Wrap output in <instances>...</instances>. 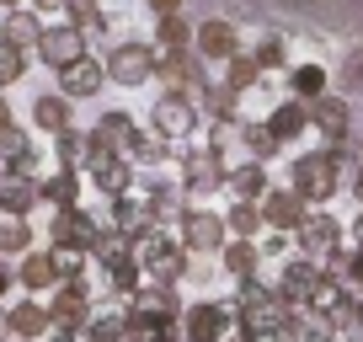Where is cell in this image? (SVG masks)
<instances>
[{"mask_svg": "<svg viewBox=\"0 0 363 342\" xmlns=\"http://www.w3.org/2000/svg\"><path fill=\"white\" fill-rule=\"evenodd\" d=\"M0 251L6 257H27L33 251V230H27L22 214H0Z\"/></svg>", "mask_w": 363, "mask_h": 342, "instance_id": "34", "label": "cell"}, {"mask_svg": "<svg viewBox=\"0 0 363 342\" xmlns=\"http://www.w3.org/2000/svg\"><path fill=\"white\" fill-rule=\"evenodd\" d=\"M257 209H262V225H267L272 236H294V230L305 225V214H310L305 198H299L294 187H278V182H272V193L262 198Z\"/></svg>", "mask_w": 363, "mask_h": 342, "instance_id": "12", "label": "cell"}, {"mask_svg": "<svg viewBox=\"0 0 363 342\" xmlns=\"http://www.w3.org/2000/svg\"><path fill=\"white\" fill-rule=\"evenodd\" d=\"M347 187H352V198H358V209H363V166H358V171L347 177Z\"/></svg>", "mask_w": 363, "mask_h": 342, "instance_id": "45", "label": "cell"}, {"mask_svg": "<svg viewBox=\"0 0 363 342\" xmlns=\"http://www.w3.org/2000/svg\"><path fill=\"white\" fill-rule=\"evenodd\" d=\"M230 331H240V326L225 299H187V310H182V337L187 342H225Z\"/></svg>", "mask_w": 363, "mask_h": 342, "instance_id": "5", "label": "cell"}, {"mask_svg": "<svg viewBox=\"0 0 363 342\" xmlns=\"http://www.w3.org/2000/svg\"><path fill=\"white\" fill-rule=\"evenodd\" d=\"M358 150H363V134H358Z\"/></svg>", "mask_w": 363, "mask_h": 342, "instance_id": "48", "label": "cell"}, {"mask_svg": "<svg viewBox=\"0 0 363 342\" xmlns=\"http://www.w3.org/2000/svg\"><path fill=\"white\" fill-rule=\"evenodd\" d=\"M6 289H11V273H6V267H0V299H6Z\"/></svg>", "mask_w": 363, "mask_h": 342, "instance_id": "47", "label": "cell"}, {"mask_svg": "<svg viewBox=\"0 0 363 342\" xmlns=\"http://www.w3.org/2000/svg\"><path fill=\"white\" fill-rule=\"evenodd\" d=\"M91 155V134H75V128H65L59 134V166L65 171H80V160Z\"/></svg>", "mask_w": 363, "mask_h": 342, "instance_id": "37", "label": "cell"}, {"mask_svg": "<svg viewBox=\"0 0 363 342\" xmlns=\"http://www.w3.org/2000/svg\"><path fill=\"white\" fill-rule=\"evenodd\" d=\"M320 278H326V267H320V263H310V257H299V251H294V257H289V263L278 267V284H272V289L284 294V305H289V310H299V305H310V299H315Z\"/></svg>", "mask_w": 363, "mask_h": 342, "instance_id": "11", "label": "cell"}, {"mask_svg": "<svg viewBox=\"0 0 363 342\" xmlns=\"http://www.w3.org/2000/svg\"><path fill=\"white\" fill-rule=\"evenodd\" d=\"M225 187H230L235 198H246V204H262V198L272 193V177H267V166H262V160H246V166L230 171Z\"/></svg>", "mask_w": 363, "mask_h": 342, "instance_id": "26", "label": "cell"}, {"mask_svg": "<svg viewBox=\"0 0 363 342\" xmlns=\"http://www.w3.org/2000/svg\"><path fill=\"white\" fill-rule=\"evenodd\" d=\"M134 263L145 267V278H155V284H177L193 257H187V246H182L171 230H150V236L134 241Z\"/></svg>", "mask_w": 363, "mask_h": 342, "instance_id": "3", "label": "cell"}, {"mask_svg": "<svg viewBox=\"0 0 363 342\" xmlns=\"http://www.w3.org/2000/svg\"><path fill=\"white\" fill-rule=\"evenodd\" d=\"M326 92H331L326 65H294L289 70V96H294V102H320Z\"/></svg>", "mask_w": 363, "mask_h": 342, "instance_id": "27", "label": "cell"}, {"mask_svg": "<svg viewBox=\"0 0 363 342\" xmlns=\"http://www.w3.org/2000/svg\"><path fill=\"white\" fill-rule=\"evenodd\" d=\"M107 214H113V230L118 236H128V241H139V236H150V198L145 193H123V198H113V209H107Z\"/></svg>", "mask_w": 363, "mask_h": 342, "instance_id": "19", "label": "cell"}, {"mask_svg": "<svg viewBox=\"0 0 363 342\" xmlns=\"http://www.w3.org/2000/svg\"><path fill=\"white\" fill-rule=\"evenodd\" d=\"M225 182H230V166H225L208 145H203V150H182V187H187V198H193V204H208Z\"/></svg>", "mask_w": 363, "mask_h": 342, "instance_id": "6", "label": "cell"}, {"mask_svg": "<svg viewBox=\"0 0 363 342\" xmlns=\"http://www.w3.org/2000/svg\"><path fill=\"white\" fill-rule=\"evenodd\" d=\"M38 177H27V171H0V214H27V209L38 204Z\"/></svg>", "mask_w": 363, "mask_h": 342, "instance_id": "21", "label": "cell"}, {"mask_svg": "<svg viewBox=\"0 0 363 342\" xmlns=\"http://www.w3.org/2000/svg\"><path fill=\"white\" fill-rule=\"evenodd\" d=\"M225 230H230V241H262V236H267V225H262V209L246 204V198H235V204L225 209Z\"/></svg>", "mask_w": 363, "mask_h": 342, "instance_id": "28", "label": "cell"}, {"mask_svg": "<svg viewBox=\"0 0 363 342\" xmlns=\"http://www.w3.org/2000/svg\"><path fill=\"white\" fill-rule=\"evenodd\" d=\"M107 225H96V219L86 214V209H54V225H48V236H54V251H96V241H102Z\"/></svg>", "mask_w": 363, "mask_h": 342, "instance_id": "10", "label": "cell"}, {"mask_svg": "<svg viewBox=\"0 0 363 342\" xmlns=\"http://www.w3.org/2000/svg\"><path fill=\"white\" fill-rule=\"evenodd\" d=\"M155 43H118L113 54H107V80H118V86H128V92H139V86H150L155 80Z\"/></svg>", "mask_w": 363, "mask_h": 342, "instance_id": "9", "label": "cell"}, {"mask_svg": "<svg viewBox=\"0 0 363 342\" xmlns=\"http://www.w3.org/2000/svg\"><path fill=\"white\" fill-rule=\"evenodd\" d=\"M219 267H225L235 284H246V278H262V246H257V241H225V251H219Z\"/></svg>", "mask_w": 363, "mask_h": 342, "instance_id": "24", "label": "cell"}, {"mask_svg": "<svg viewBox=\"0 0 363 342\" xmlns=\"http://www.w3.org/2000/svg\"><path fill=\"white\" fill-rule=\"evenodd\" d=\"M177 241L187 246V257H219V251H225V241H230L225 209L193 204L187 214H182V225H177Z\"/></svg>", "mask_w": 363, "mask_h": 342, "instance_id": "4", "label": "cell"}, {"mask_svg": "<svg viewBox=\"0 0 363 342\" xmlns=\"http://www.w3.org/2000/svg\"><path fill=\"white\" fill-rule=\"evenodd\" d=\"M225 86H230L235 96L257 92V86H262V70H257V59H251V54H235V59L225 65Z\"/></svg>", "mask_w": 363, "mask_h": 342, "instance_id": "35", "label": "cell"}, {"mask_svg": "<svg viewBox=\"0 0 363 342\" xmlns=\"http://www.w3.org/2000/svg\"><path fill=\"white\" fill-rule=\"evenodd\" d=\"M289 187H294L310 209H326L331 198L342 193L337 155H331V150H305V155H294V166H289Z\"/></svg>", "mask_w": 363, "mask_h": 342, "instance_id": "1", "label": "cell"}, {"mask_svg": "<svg viewBox=\"0 0 363 342\" xmlns=\"http://www.w3.org/2000/svg\"><path fill=\"white\" fill-rule=\"evenodd\" d=\"M240 139H246V160H262V166H267V160L284 150L278 139H272L267 123H251V118H240Z\"/></svg>", "mask_w": 363, "mask_h": 342, "instance_id": "32", "label": "cell"}, {"mask_svg": "<svg viewBox=\"0 0 363 342\" xmlns=\"http://www.w3.org/2000/svg\"><path fill=\"white\" fill-rule=\"evenodd\" d=\"M347 241H352V246L363 251V209H358V214H352V225H347Z\"/></svg>", "mask_w": 363, "mask_h": 342, "instance_id": "44", "label": "cell"}, {"mask_svg": "<svg viewBox=\"0 0 363 342\" xmlns=\"http://www.w3.org/2000/svg\"><path fill=\"white\" fill-rule=\"evenodd\" d=\"M0 342H11V310H0Z\"/></svg>", "mask_w": 363, "mask_h": 342, "instance_id": "46", "label": "cell"}, {"mask_svg": "<svg viewBox=\"0 0 363 342\" xmlns=\"http://www.w3.org/2000/svg\"><path fill=\"white\" fill-rule=\"evenodd\" d=\"M54 267H59V284H75L86 273V251H54Z\"/></svg>", "mask_w": 363, "mask_h": 342, "instance_id": "41", "label": "cell"}, {"mask_svg": "<svg viewBox=\"0 0 363 342\" xmlns=\"http://www.w3.org/2000/svg\"><path fill=\"white\" fill-rule=\"evenodd\" d=\"M48 321H54L59 331H86L91 326V294H86L80 278L54 289V299H48Z\"/></svg>", "mask_w": 363, "mask_h": 342, "instance_id": "15", "label": "cell"}, {"mask_svg": "<svg viewBox=\"0 0 363 342\" xmlns=\"http://www.w3.org/2000/svg\"><path fill=\"white\" fill-rule=\"evenodd\" d=\"M193 48H198V59H203V65H230V59L240 54V33L225 22V16H208V22H198Z\"/></svg>", "mask_w": 363, "mask_h": 342, "instance_id": "14", "label": "cell"}, {"mask_svg": "<svg viewBox=\"0 0 363 342\" xmlns=\"http://www.w3.org/2000/svg\"><path fill=\"white\" fill-rule=\"evenodd\" d=\"M251 59H257L262 75H272V70H284V75H289V48H284V38H272V33L251 48Z\"/></svg>", "mask_w": 363, "mask_h": 342, "instance_id": "36", "label": "cell"}, {"mask_svg": "<svg viewBox=\"0 0 363 342\" xmlns=\"http://www.w3.org/2000/svg\"><path fill=\"white\" fill-rule=\"evenodd\" d=\"M43 331H54V321H48V305H11V337L16 342H38Z\"/></svg>", "mask_w": 363, "mask_h": 342, "instance_id": "29", "label": "cell"}, {"mask_svg": "<svg viewBox=\"0 0 363 342\" xmlns=\"http://www.w3.org/2000/svg\"><path fill=\"white\" fill-rule=\"evenodd\" d=\"M33 123L59 139L69 128V96H38V102H33Z\"/></svg>", "mask_w": 363, "mask_h": 342, "instance_id": "33", "label": "cell"}, {"mask_svg": "<svg viewBox=\"0 0 363 342\" xmlns=\"http://www.w3.org/2000/svg\"><path fill=\"white\" fill-rule=\"evenodd\" d=\"M284 337L289 342H337V321L320 316V310H310V305H299V310H289Z\"/></svg>", "mask_w": 363, "mask_h": 342, "instance_id": "22", "label": "cell"}, {"mask_svg": "<svg viewBox=\"0 0 363 342\" xmlns=\"http://www.w3.org/2000/svg\"><path fill=\"white\" fill-rule=\"evenodd\" d=\"M193 33H198V27L187 22V16H160V22H155V54L160 59L193 54Z\"/></svg>", "mask_w": 363, "mask_h": 342, "instance_id": "25", "label": "cell"}, {"mask_svg": "<svg viewBox=\"0 0 363 342\" xmlns=\"http://www.w3.org/2000/svg\"><path fill=\"white\" fill-rule=\"evenodd\" d=\"M267 128H272V139L278 145H294V139H305L310 134V102H278L272 107V118H267Z\"/></svg>", "mask_w": 363, "mask_h": 342, "instance_id": "23", "label": "cell"}, {"mask_svg": "<svg viewBox=\"0 0 363 342\" xmlns=\"http://www.w3.org/2000/svg\"><path fill=\"white\" fill-rule=\"evenodd\" d=\"M139 134H145V128H139L128 113H102L96 128H91V150H102V155H128Z\"/></svg>", "mask_w": 363, "mask_h": 342, "instance_id": "17", "label": "cell"}, {"mask_svg": "<svg viewBox=\"0 0 363 342\" xmlns=\"http://www.w3.org/2000/svg\"><path fill=\"white\" fill-rule=\"evenodd\" d=\"M38 54H43L54 70H65V65H75V59H86V38H80L75 27H43Z\"/></svg>", "mask_w": 363, "mask_h": 342, "instance_id": "20", "label": "cell"}, {"mask_svg": "<svg viewBox=\"0 0 363 342\" xmlns=\"http://www.w3.org/2000/svg\"><path fill=\"white\" fill-rule=\"evenodd\" d=\"M38 193H43L54 209H80V171H65V166H59L48 182H38Z\"/></svg>", "mask_w": 363, "mask_h": 342, "instance_id": "30", "label": "cell"}, {"mask_svg": "<svg viewBox=\"0 0 363 342\" xmlns=\"http://www.w3.org/2000/svg\"><path fill=\"white\" fill-rule=\"evenodd\" d=\"M102 86H107V65H96L91 54L59 70V96H69V102H75V96H96Z\"/></svg>", "mask_w": 363, "mask_h": 342, "instance_id": "18", "label": "cell"}, {"mask_svg": "<svg viewBox=\"0 0 363 342\" xmlns=\"http://www.w3.org/2000/svg\"><path fill=\"white\" fill-rule=\"evenodd\" d=\"M6 6H16V0H6Z\"/></svg>", "mask_w": 363, "mask_h": 342, "instance_id": "49", "label": "cell"}, {"mask_svg": "<svg viewBox=\"0 0 363 342\" xmlns=\"http://www.w3.org/2000/svg\"><path fill=\"white\" fill-rule=\"evenodd\" d=\"M230 310H235L240 331H284L289 326L284 294H278L272 284H262V278H246V284L235 289V299H230Z\"/></svg>", "mask_w": 363, "mask_h": 342, "instance_id": "2", "label": "cell"}, {"mask_svg": "<svg viewBox=\"0 0 363 342\" xmlns=\"http://www.w3.org/2000/svg\"><path fill=\"white\" fill-rule=\"evenodd\" d=\"M342 241H347V225H342L337 214H326V209H310L305 225L294 230V251H299V257H310V263H326Z\"/></svg>", "mask_w": 363, "mask_h": 342, "instance_id": "7", "label": "cell"}, {"mask_svg": "<svg viewBox=\"0 0 363 342\" xmlns=\"http://www.w3.org/2000/svg\"><path fill=\"white\" fill-rule=\"evenodd\" d=\"M16 278H22L27 289H54V284H59L54 251H27V257H22V273H16Z\"/></svg>", "mask_w": 363, "mask_h": 342, "instance_id": "31", "label": "cell"}, {"mask_svg": "<svg viewBox=\"0 0 363 342\" xmlns=\"http://www.w3.org/2000/svg\"><path fill=\"white\" fill-rule=\"evenodd\" d=\"M86 177H91V187H102L107 198L134 193V160L128 155H102V150H91L86 155Z\"/></svg>", "mask_w": 363, "mask_h": 342, "instance_id": "13", "label": "cell"}, {"mask_svg": "<svg viewBox=\"0 0 363 342\" xmlns=\"http://www.w3.org/2000/svg\"><path fill=\"white\" fill-rule=\"evenodd\" d=\"M38 38H43V27H38V16L16 11L11 22H6V43H11V48H22V43H38Z\"/></svg>", "mask_w": 363, "mask_h": 342, "instance_id": "39", "label": "cell"}, {"mask_svg": "<svg viewBox=\"0 0 363 342\" xmlns=\"http://www.w3.org/2000/svg\"><path fill=\"white\" fill-rule=\"evenodd\" d=\"M86 342H128V331H123V310H113V316H91Z\"/></svg>", "mask_w": 363, "mask_h": 342, "instance_id": "38", "label": "cell"}, {"mask_svg": "<svg viewBox=\"0 0 363 342\" xmlns=\"http://www.w3.org/2000/svg\"><path fill=\"white\" fill-rule=\"evenodd\" d=\"M16 75H22V48H11V43H0V86H11Z\"/></svg>", "mask_w": 363, "mask_h": 342, "instance_id": "42", "label": "cell"}, {"mask_svg": "<svg viewBox=\"0 0 363 342\" xmlns=\"http://www.w3.org/2000/svg\"><path fill=\"white\" fill-rule=\"evenodd\" d=\"M310 128H315L326 145H342V139H352V107H347V96L326 92L320 102H310Z\"/></svg>", "mask_w": 363, "mask_h": 342, "instance_id": "16", "label": "cell"}, {"mask_svg": "<svg viewBox=\"0 0 363 342\" xmlns=\"http://www.w3.org/2000/svg\"><path fill=\"white\" fill-rule=\"evenodd\" d=\"M150 134H160L166 145H187L198 134V102L193 96H155L150 107Z\"/></svg>", "mask_w": 363, "mask_h": 342, "instance_id": "8", "label": "cell"}, {"mask_svg": "<svg viewBox=\"0 0 363 342\" xmlns=\"http://www.w3.org/2000/svg\"><path fill=\"white\" fill-rule=\"evenodd\" d=\"M0 155L11 160V166H22V160L33 155V145H27V134H22L16 123H6V128H0Z\"/></svg>", "mask_w": 363, "mask_h": 342, "instance_id": "40", "label": "cell"}, {"mask_svg": "<svg viewBox=\"0 0 363 342\" xmlns=\"http://www.w3.org/2000/svg\"><path fill=\"white\" fill-rule=\"evenodd\" d=\"M150 11H155V22L160 16H182V0H150Z\"/></svg>", "mask_w": 363, "mask_h": 342, "instance_id": "43", "label": "cell"}]
</instances>
